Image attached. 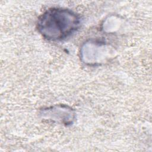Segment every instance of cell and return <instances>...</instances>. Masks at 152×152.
I'll return each instance as SVG.
<instances>
[{
    "label": "cell",
    "mask_w": 152,
    "mask_h": 152,
    "mask_svg": "<svg viewBox=\"0 0 152 152\" xmlns=\"http://www.w3.org/2000/svg\"><path fill=\"white\" fill-rule=\"evenodd\" d=\"M39 29L47 39L62 40L77 30V17L61 9H52L45 12L39 21Z\"/></svg>",
    "instance_id": "1"
}]
</instances>
